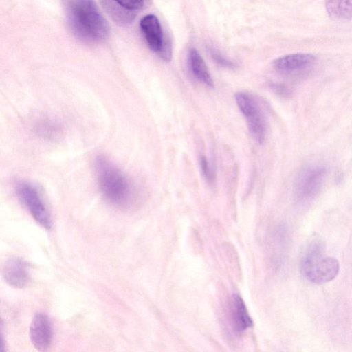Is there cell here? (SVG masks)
<instances>
[{
  "label": "cell",
  "mask_w": 352,
  "mask_h": 352,
  "mask_svg": "<svg viewBox=\"0 0 352 352\" xmlns=\"http://www.w3.org/2000/svg\"><path fill=\"white\" fill-rule=\"evenodd\" d=\"M111 17L120 24L133 21L135 12L142 9L144 0H101Z\"/></svg>",
  "instance_id": "cell-9"
},
{
  "label": "cell",
  "mask_w": 352,
  "mask_h": 352,
  "mask_svg": "<svg viewBox=\"0 0 352 352\" xmlns=\"http://www.w3.org/2000/svg\"><path fill=\"white\" fill-rule=\"evenodd\" d=\"M140 25L150 49L163 60L169 61L172 57L171 44L164 38L157 17L153 14L146 15L141 19Z\"/></svg>",
  "instance_id": "cell-6"
},
{
  "label": "cell",
  "mask_w": 352,
  "mask_h": 352,
  "mask_svg": "<svg viewBox=\"0 0 352 352\" xmlns=\"http://www.w3.org/2000/svg\"><path fill=\"white\" fill-rule=\"evenodd\" d=\"M316 58L312 54L297 53L281 56L273 62L274 67L279 72L291 74L311 66Z\"/></svg>",
  "instance_id": "cell-11"
},
{
  "label": "cell",
  "mask_w": 352,
  "mask_h": 352,
  "mask_svg": "<svg viewBox=\"0 0 352 352\" xmlns=\"http://www.w3.org/2000/svg\"><path fill=\"white\" fill-rule=\"evenodd\" d=\"M202 173L208 182L212 183L214 179V173L207 158L201 155L199 160Z\"/></svg>",
  "instance_id": "cell-16"
},
{
  "label": "cell",
  "mask_w": 352,
  "mask_h": 352,
  "mask_svg": "<svg viewBox=\"0 0 352 352\" xmlns=\"http://www.w3.org/2000/svg\"><path fill=\"white\" fill-rule=\"evenodd\" d=\"M211 56H212V58L218 64H219L223 67H230V68H233L235 67V64L233 62L227 59L226 58L223 56L221 54H220L217 51L211 50Z\"/></svg>",
  "instance_id": "cell-17"
},
{
  "label": "cell",
  "mask_w": 352,
  "mask_h": 352,
  "mask_svg": "<svg viewBox=\"0 0 352 352\" xmlns=\"http://www.w3.org/2000/svg\"><path fill=\"white\" fill-rule=\"evenodd\" d=\"M94 166L99 188L104 199L118 208H131L137 201L138 192L125 173L102 155L96 157Z\"/></svg>",
  "instance_id": "cell-1"
},
{
  "label": "cell",
  "mask_w": 352,
  "mask_h": 352,
  "mask_svg": "<svg viewBox=\"0 0 352 352\" xmlns=\"http://www.w3.org/2000/svg\"><path fill=\"white\" fill-rule=\"evenodd\" d=\"M326 170L320 166L304 169L296 179V190L299 197L309 198L316 194L325 178Z\"/></svg>",
  "instance_id": "cell-7"
},
{
  "label": "cell",
  "mask_w": 352,
  "mask_h": 352,
  "mask_svg": "<svg viewBox=\"0 0 352 352\" xmlns=\"http://www.w3.org/2000/svg\"><path fill=\"white\" fill-rule=\"evenodd\" d=\"M30 338L33 346L38 351H45L51 345L53 329L48 316L43 313H36L30 327Z\"/></svg>",
  "instance_id": "cell-8"
},
{
  "label": "cell",
  "mask_w": 352,
  "mask_h": 352,
  "mask_svg": "<svg viewBox=\"0 0 352 352\" xmlns=\"http://www.w3.org/2000/svg\"><path fill=\"white\" fill-rule=\"evenodd\" d=\"M2 274L6 282L12 287L23 288L30 280L28 263L20 258H11L3 266Z\"/></svg>",
  "instance_id": "cell-10"
},
{
  "label": "cell",
  "mask_w": 352,
  "mask_h": 352,
  "mask_svg": "<svg viewBox=\"0 0 352 352\" xmlns=\"http://www.w3.org/2000/svg\"><path fill=\"white\" fill-rule=\"evenodd\" d=\"M272 91L281 97H289L291 95V90L285 85L280 83H272L270 85Z\"/></svg>",
  "instance_id": "cell-18"
},
{
  "label": "cell",
  "mask_w": 352,
  "mask_h": 352,
  "mask_svg": "<svg viewBox=\"0 0 352 352\" xmlns=\"http://www.w3.org/2000/svg\"><path fill=\"white\" fill-rule=\"evenodd\" d=\"M230 316L234 329L237 332L245 331L253 324L243 298L237 294L231 298Z\"/></svg>",
  "instance_id": "cell-12"
},
{
  "label": "cell",
  "mask_w": 352,
  "mask_h": 352,
  "mask_svg": "<svg viewBox=\"0 0 352 352\" xmlns=\"http://www.w3.org/2000/svg\"><path fill=\"white\" fill-rule=\"evenodd\" d=\"M236 102L245 118L252 138L259 144L265 138L266 126L263 113L256 98L251 94L239 91L235 94Z\"/></svg>",
  "instance_id": "cell-5"
},
{
  "label": "cell",
  "mask_w": 352,
  "mask_h": 352,
  "mask_svg": "<svg viewBox=\"0 0 352 352\" xmlns=\"http://www.w3.org/2000/svg\"><path fill=\"white\" fill-rule=\"evenodd\" d=\"M18 199L27 208L34 220L42 227L50 230L52 221L38 189L32 183L21 181L15 187Z\"/></svg>",
  "instance_id": "cell-4"
},
{
  "label": "cell",
  "mask_w": 352,
  "mask_h": 352,
  "mask_svg": "<svg viewBox=\"0 0 352 352\" xmlns=\"http://www.w3.org/2000/svg\"><path fill=\"white\" fill-rule=\"evenodd\" d=\"M325 8L329 16L333 19H352V0H326Z\"/></svg>",
  "instance_id": "cell-14"
},
{
  "label": "cell",
  "mask_w": 352,
  "mask_h": 352,
  "mask_svg": "<svg viewBox=\"0 0 352 352\" xmlns=\"http://www.w3.org/2000/svg\"><path fill=\"white\" fill-rule=\"evenodd\" d=\"M36 130L39 134L48 138H56L60 134V128L50 121H43L38 124Z\"/></svg>",
  "instance_id": "cell-15"
},
{
  "label": "cell",
  "mask_w": 352,
  "mask_h": 352,
  "mask_svg": "<svg viewBox=\"0 0 352 352\" xmlns=\"http://www.w3.org/2000/svg\"><path fill=\"white\" fill-rule=\"evenodd\" d=\"M67 18L73 34L86 43L107 38L108 24L93 0H64Z\"/></svg>",
  "instance_id": "cell-2"
},
{
  "label": "cell",
  "mask_w": 352,
  "mask_h": 352,
  "mask_svg": "<svg viewBox=\"0 0 352 352\" xmlns=\"http://www.w3.org/2000/svg\"><path fill=\"white\" fill-rule=\"evenodd\" d=\"M301 270L309 281L321 284L334 279L340 270L338 261L324 254V245L314 240L307 248L301 261Z\"/></svg>",
  "instance_id": "cell-3"
},
{
  "label": "cell",
  "mask_w": 352,
  "mask_h": 352,
  "mask_svg": "<svg viewBox=\"0 0 352 352\" xmlns=\"http://www.w3.org/2000/svg\"><path fill=\"white\" fill-rule=\"evenodd\" d=\"M188 63L192 74L200 82L208 87H214V82L207 66L196 49L192 48L190 50Z\"/></svg>",
  "instance_id": "cell-13"
}]
</instances>
